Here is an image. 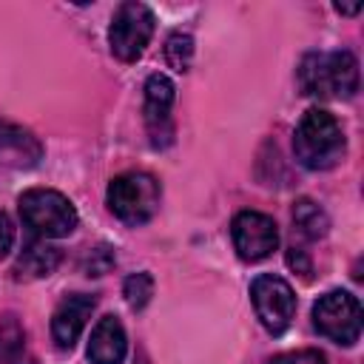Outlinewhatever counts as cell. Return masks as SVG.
<instances>
[{"label": "cell", "instance_id": "obj_1", "mask_svg": "<svg viewBox=\"0 0 364 364\" xmlns=\"http://www.w3.org/2000/svg\"><path fill=\"white\" fill-rule=\"evenodd\" d=\"M347 142L338 119L324 108H310L299 119L293 131V154L296 162L307 171H327L344 159Z\"/></svg>", "mask_w": 364, "mask_h": 364}, {"label": "cell", "instance_id": "obj_2", "mask_svg": "<svg viewBox=\"0 0 364 364\" xmlns=\"http://www.w3.org/2000/svg\"><path fill=\"white\" fill-rule=\"evenodd\" d=\"M299 85L307 97L350 100L358 91V60L350 51H313L299 65Z\"/></svg>", "mask_w": 364, "mask_h": 364}, {"label": "cell", "instance_id": "obj_3", "mask_svg": "<svg viewBox=\"0 0 364 364\" xmlns=\"http://www.w3.org/2000/svg\"><path fill=\"white\" fill-rule=\"evenodd\" d=\"M159 196H162V188L151 173L128 171L111 179L105 202L119 222L136 228V225H145L159 210Z\"/></svg>", "mask_w": 364, "mask_h": 364}, {"label": "cell", "instance_id": "obj_4", "mask_svg": "<svg viewBox=\"0 0 364 364\" xmlns=\"http://www.w3.org/2000/svg\"><path fill=\"white\" fill-rule=\"evenodd\" d=\"M20 216L26 228H31L43 239H60L74 233L80 216L68 196L51 188H31L20 196Z\"/></svg>", "mask_w": 364, "mask_h": 364}, {"label": "cell", "instance_id": "obj_5", "mask_svg": "<svg viewBox=\"0 0 364 364\" xmlns=\"http://www.w3.org/2000/svg\"><path fill=\"white\" fill-rule=\"evenodd\" d=\"M154 37V11L145 3L128 0L122 3L114 17H111V28H108V43H111V54L122 63H136L145 51V46Z\"/></svg>", "mask_w": 364, "mask_h": 364}, {"label": "cell", "instance_id": "obj_6", "mask_svg": "<svg viewBox=\"0 0 364 364\" xmlns=\"http://www.w3.org/2000/svg\"><path fill=\"white\" fill-rule=\"evenodd\" d=\"M313 327L336 341V344H355L361 336V304L347 290H330L313 304Z\"/></svg>", "mask_w": 364, "mask_h": 364}, {"label": "cell", "instance_id": "obj_7", "mask_svg": "<svg viewBox=\"0 0 364 364\" xmlns=\"http://www.w3.org/2000/svg\"><path fill=\"white\" fill-rule=\"evenodd\" d=\"M250 299H253L256 316L267 333L279 336L290 327V321L296 316V293L282 276H273V273L256 276L250 282Z\"/></svg>", "mask_w": 364, "mask_h": 364}, {"label": "cell", "instance_id": "obj_8", "mask_svg": "<svg viewBox=\"0 0 364 364\" xmlns=\"http://www.w3.org/2000/svg\"><path fill=\"white\" fill-rule=\"evenodd\" d=\"M230 239L242 262H262L279 245V228L267 213L242 210L230 222Z\"/></svg>", "mask_w": 364, "mask_h": 364}, {"label": "cell", "instance_id": "obj_9", "mask_svg": "<svg viewBox=\"0 0 364 364\" xmlns=\"http://www.w3.org/2000/svg\"><path fill=\"white\" fill-rule=\"evenodd\" d=\"M173 82L165 74H151L145 82V125H148V136L154 148H165L171 142V108H173Z\"/></svg>", "mask_w": 364, "mask_h": 364}, {"label": "cell", "instance_id": "obj_10", "mask_svg": "<svg viewBox=\"0 0 364 364\" xmlns=\"http://www.w3.org/2000/svg\"><path fill=\"white\" fill-rule=\"evenodd\" d=\"M94 307H97V299L88 293H71L57 304V310L51 316V338L60 350H71L77 344Z\"/></svg>", "mask_w": 364, "mask_h": 364}, {"label": "cell", "instance_id": "obj_11", "mask_svg": "<svg viewBox=\"0 0 364 364\" xmlns=\"http://www.w3.org/2000/svg\"><path fill=\"white\" fill-rule=\"evenodd\" d=\"M128 353L125 327L117 316H102L88 338V361L91 364H122Z\"/></svg>", "mask_w": 364, "mask_h": 364}, {"label": "cell", "instance_id": "obj_12", "mask_svg": "<svg viewBox=\"0 0 364 364\" xmlns=\"http://www.w3.org/2000/svg\"><path fill=\"white\" fill-rule=\"evenodd\" d=\"M60 259H63V253H60L57 247L46 245V239H34V242H28V245L20 250V256H17L14 267H11V273H14L17 282L46 279V276H51V273L57 270Z\"/></svg>", "mask_w": 364, "mask_h": 364}, {"label": "cell", "instance_id": "obj_13", "mask_svg": "<svg viewBox=\"0 0 364 364\" xmlns=\"http://www.w3.org/2000/svg\"><path fill=\"white\" fill-rule=\"evenodd\" d=\"M293 225L304 239H321L327 233V228H330V219L313 199L301 196L293 205Z\"/></svg>", "mask_w": 364, "mask_h": 364}, {"label": "cell", "instance_id": "obj_14", "mask_svg": "<svg viewBox=\"0 0 364 364\" xmlns=\"http://www.w3.org/2000/svg\"><path fill=\"white\" fill-rule=\"evenodd\" d=\"M23 361V330L14 316H6L0 324V364H20Z\"/></svg>", "mask_w": 364, "mask_h": 364}, {"label": "cell", "instance_id": "obj_15", "mask_svg": "<svg viewBox=\"0 0 364 364\" xmlns=\"http://www.w3.org/2000/svg\"><path fill=\"white\" fill-rule=\"evenodd\" d=\"M122 296H125V301H128V307L131 310H142L148 301H151V296H154V279H151V273H131L125 282H122Z\"/></svg>", "mask_w": 364, "mask_h": 364}, {"label": "cell", "instance_id": "obj_16", "mask_svg": "<svg viewBox=\"0 0 364 364\" xmlns=\"http://www.w3.org/2000/svg\"><path fill=\"white\" fill-rule=\"evenodd\" d=\"M191 54H193V40L191 34H182V31H173L165 43V60L171 68L176 71H185L188 63H191Z\"/></svg>", "mask_w": 364, "mask_h": 364}, {"label": "cell", "instance_id": "obj_17", "mask_svg": "<svg viewBox=\"0 0 364 364\" xmlns=\"http://www.w3.org/2000/svg\"><path fill=\"white\" fill-rule=\"evenodd\" d=\"M114 259L117 256H114V250L108 245H97V247H91L85 253L82 270H85V276H102V273H108L114 267Z\"/></svg>", "mask_w": 364, "mask_h": 364}, {"label": "cell", "instance_id": "obj_18", "mask_svg": "<svg viewBox=\"0 0 364 364\" xmlns=\"http://www.w3.org/2000/svg\"><path fill=\"white\" fill-rule=\"evenodd\" d=\"M267 364H327V358L318 350H293V353L273 355Z\"/></svg>", "mask_w": 364, "mask_h": 364}, {"label": "cell", "instance_id": "obj_19", "mask_svg": "<svg viewBox=\"0 0 364 364\" xmlns=\"http://www.w3.org/2000/svg\"><path fill=\"white\" fill-rule=\"evenodd\" d=\"M287 264H290L301 279H310V273H313V264H310L307 250H301V247H296V245L287 250Z\"/></svg>", "mask_w": 364, "mask_h": 364}, {"label": "cell", "instance_id": "obj_20", "mask_svg": "<svg viewBox=\"0 0 364 364\" xmlns=\"http://www.w3.org/2000/svg\"><path fill=\"white\" fill-rule=\"evenodd\" d=\"M11 245H14V225H11V219L0 210V259L11 250Z\"/></svg>", "mask_w": 364, "mask_h": 364}, {"label": "cell", "instance_id": "obj_21", "mask_svg": "<svg viewBox=\"0 0 364 364\" xmlns=\"http://www.w3.org/2000/svg\"><path fill=\"white\" fill-rule=\"evenodd\" d=\"M333 9H336L338 14H358V11H361V3H355V6H344V3H336Z\"/></svg>", "mask_w": 364, "mask_h": 364}]
</instances>
